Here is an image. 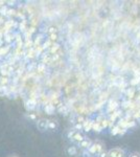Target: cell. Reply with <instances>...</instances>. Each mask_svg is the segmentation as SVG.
Segmentation results:
<instances>
[{
  "mask_svg": "<svg viewBox=\"0 0 140 157\" xmlns=\"http://www.w3.org/2000/svg\"><path fill=\"white\" fill-rule=\"evenodd\" d=\"M83 119H84V118H83L82 116H78V117H77V122H78V123H82V122H83Z\"/></svg>",
  "mask_w": 140,
  "mask_h": 157,
  "instance_id": "cell-17",
  "label": "cell"
},
{
  "mask_svg": "<svg viewBox=\"0 0 140 157\" xmlns=\"http://www.w3.org/2000/svg\"><path fill=\"white\" fill-rule=\"evenodd\" d=\"M88 149H89V152H90V153H96V152H98V151H97V148H96V145H92V146H90Z\"/></svg>",
  "mask_w": 140,
  "mask_h": 157,
  "instance_id": "cell-11",
  "label": "cell"
},
{
  "mask_svg": "<svg viewBox=\"0 0 140 157\" xmlns=\"http://www.w3.org/2000/svg\"><path fill=\"white\" fill-rule=\"evenodd\" d=\"M37 127L40 131H45L46 129H48V120L47 119H44V118H41L37 122Z\"/></svg>",
  "mask_w": 140,
  "mask_h": 157,
  "instance_id": "cell-3",
  "label": "cell"
},
{
  "mask_svg": "<svg viewBox=\"0 0 140 157\" xmlns=\"http://www.w3.org/2000/svg\"><path fill=\"white\" fill-rule=\"evenodd\" d=\"M36 106H37V102L34 98H30V99H27L25 102V109L28 110V111L34 110L36 108Z\"/></svg>",
  "mask_w": 140,
  "mask_h": 157,
  "instance_id": "cell-2",
  "label": "cell"
},
{
  "mask_svg": "<svg viewBox=\"0 0 140 157\" xmlns=\"http://www.w3.org/2000/svg\"><path fill=\"white\" fill-rule=\"evenodd\" d=\"M67 153H68L69 155H76L77 150H76L75 147H69V148L67 149Z\"/></svg>",
  "mask_w": 140,
  "mask_h": 157,
  "instance_id": "cell-8",
  "label": "cell"
},
{
  "mask_svg": "<svg viewBox=\"0 0 140 157\" xmlns=\"http://www.w3.org/2000/svg\"><path fill=\"white\" fill-rule=\"evenodd\" d=\"M9 82V80H8V77H2L1 79V83H2V86H5V84Z\"/></svg>",
  "mask_w": 140,
  "mask_h": 157,
  "instance_id": "cell-16",
  "label": "cell"
},
{
  "mask_svg": "<svg viewBox=\"0 0 140 157\" xmlns=\"http://www.w3.org/2000/svg\"><path fill=\"white\" fill-rule=\"evenodd\" d=\"M48 34L49 35H53V34H57V28L55 27H53V26H50V27L48 28Z\"/></svg>",
  "mask_w": 140,
  "mask_h": 157,
  "instance_id": "cell-12",
  "label": "cell"
},
{
  "mask_svg": "<svg viewBox=\"0 0 140 157\" xmlns=\"http://www.w3.org/2000/svg\"><path fill=\"white\" fill-rule=\"evenodd\" d=\"M54 110H55V108H54L53 105H51V104H48V105H46V106L44 107V111L47 114H53Z\"/></svg>",
  "mask_w": 140,
  "mask_h": 157,
  "instance_id": "cell-5",
  "label": "cell"
},
{
  "mask_svg": "<svg viewBox=\"0 0 140 157\" xmlns=\"http://www.w3.org/2000/svg\"><path fill=\"white\" fill-rule=\"evenodd\" d=\"M80 144V147H83V148H89L90 146H91V142H90V140H88V139H84L82 142H79Z\"/></svg>",
  "mask_w": 140,
  "mask_h": 157,
  "instance_id": "cell-9",
  "label": "cell"
},
{
  "mask_svg": "<svg viewBox=\"0 0 140 157\" xmlns=\"http://www.w3.org/2000/svg\"><path fill=\"white\" fill-rule=\"evenodd\" d=\"M91 126H92V123H91V122L86 123L85 125H84V128H85V131H89V130H90V128H91Z\"/></svg>",
  "mask_w": 140,
  "mask_h": 157,
  "instance_id": "cell-14",
  "label": "cell"
},
{
  "mask_svg": "<svg viewBox=\"0 0 140 157\" xmlns=\"http://www.w3.org/2000/svg\"><path fill=\"white\" fill-rule=\"evenodd\" d=\"M57 127H58L57 122H54V120H48V129H50V130H54Z\"/></svg>",
  "mask_w": 140,
  "mask_h": 157,
  "instance_id": "cell-7",
  "label": "cell"
},
{
  "mask_svg": "<svg viewBox=\"0 0 140 157\" xmlns=\"http://www.w3.org/2000/svg\"><path fill=\"white\" fill-rule=\"evenodd\" d=\"M58 49H59V45H58V44H54V45H52V47L50 48V52H51V54H53V52H55Z\"/></svg>",
  "mask_w": 140,
  "mask_h": 157,
  "instance_id": "cell-13",
  "label": "cell"
},
{
  "mask_svg": "<svg viewBox=\"0 0 140 157\" xmlns=\"http://www.w3.org/2000/svg\"><path fill=\"white\" fill-rule=\"evenodd\" d=\"M28 119H31V120H37V118H38V116H37V114H35V113H30V114H26L25 115Z\"/></svg>",
  "mask_w": 140,
  "mask_h": 157,
  "instance_id": "cell-10",
  "label": "cell"
},
{
  "mask_svg": "<svg viewBox=\"0 0 140 157\" xmlns=\"http://www.w3.org/2000/svg\"><path fill=\"white\" fill-rule=\"evenodd\" d=\"M49 38H50V40L51 41H55L58 39V35L57 34H53V35H49Z\"/></svg>",
  "mask_w": 140,
  "mask_h": 157,
  "instance_id": "cell-15",
  "label": "cell"
},
{
  "mask_svg": "<svg viewBox=\"0 0 140 157\" xmlns=\"http://www.w3.org/2000/svg\"><path fill=\"white\" fill-rule=\"evenodd\" d=\"M9 157H18L17 155H11V156H9Z\"/></svg>",
  "mask_w": 140,
  "mask_h": 157,
  "instance_id": "cell-19",
  "label": "cell"
},
{
  "mask_svg": "<svg viewBox=\"0 0 140 157\" xmlns=\"http://www.w3.org/2000/svg\"><path fill=\"white\" fill-rule=\"evenodd\" d=\"M109 154H110L111 157H122L123 152L119 149H114V150H111Z\"/></svg>",
  "mask_w": 140,
  "mask_h": 157,
  "instance_id": "cell-4",
  "label": "cell"
},
{
  "mask_svg": "<svg viewBox=\"0 0 140 157\" xmlns=\"http://www.w3.org/2000/svg\"><path fill=\"white\" fill-rule=\"evenodd\" d=\"M75 129H82V125H80V124H77V125L75 126Z\"/></svg>",
  "mask_w": 140,
  "mask_h": 157,
  "instance_id": "cell-18",
  "label": "cell"
},
{
  "mask_svg": "<svg viewBox=\"0 0 140 157\" xmlns=\"http://www.w3.org/2000/svg\"><path fill=\"white\" fill-rule=\"evenodd\" d=\"M9 92V89L6 86H0V96H5Z\"/></svg>",
  "mask_w": 140,
  "mask_h": 157,
  "instance_id": "cell-6",
  "label": "cell"
},
{
  "mask_svg": "<svg viewBox=\"0 0 140 157\" xmlns=\"http://www.w3.org/2000/svg\"><path fill=\"white\" fill-rule=\"evenodd\" d=\"M68 137H69L70 139L74 140V141H77V142H82V141L84 140L83 135H82L79 132H77V131H75V130L70 131V132L68 133Z\"/></svg>",
  "mask_w": 140,
  "mask_h": 157,
  "instance_id": "cell-1",
  "label": "cell"
}]
</instances>
